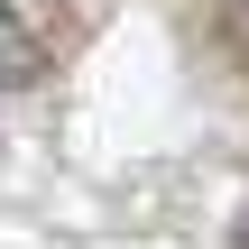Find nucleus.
Returning <instances> with one entry per match:
<instances>
[{"instance_id":"1","label":"nucleus","mask_w":249,"mask_h":249,"mask_svg":"<svg viewBox=\"0 0 249 249\" xmlns=\"http://www.w3.org/2000/svg\"><path fill=\"white\" fill-rule=\"evenodd\" d=\"M37 65H46V55H37V37H28V28H18V9L0 0V83H37Z\"/></svg>"},{"instance_id":"2","label":"nucleus","mask_w":249,"mask_h":249,"mask_svg":"<svg viewBox=\"0 0 249 249\" xmlns=\"http://www.w3.org/2000/svg\"><path fill=\"white\" fill-rule=\"evenodd\" d=\"M240 249H249V213H240Z\"/></svg>"}]
</instances>
